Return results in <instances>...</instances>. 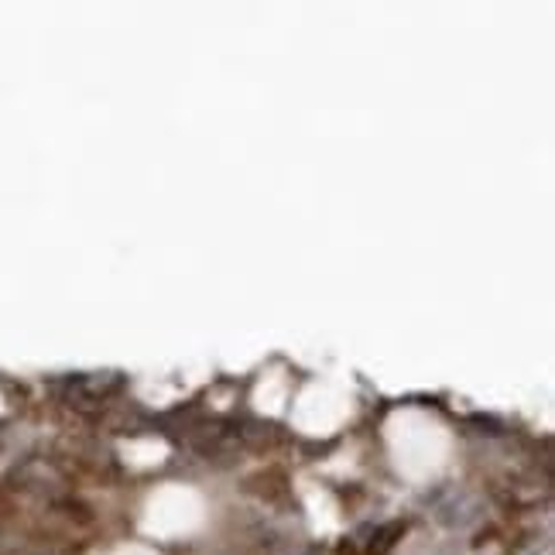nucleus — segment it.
Here are the masks:
<instances>
[]
</instances>
